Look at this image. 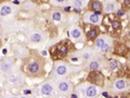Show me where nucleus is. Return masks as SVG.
I'll return each instance as SVG.
<instances>
[{
	"label": "nucleus",
	"mask_w": 130,
	"mask_h": 98,
	"mask_svg": "<svg viewBox=\"0 0 130 98\" xmlns=\"http://www.w3.org/2000/svg\"><path fill=\"white\" fill-rule=\"evenodd\" d=\"M77 70L78 69H76L73 66L69 65L66 61H56L54 65V68H52V71H51V77L55 80L66 78L68 75L76 73Z\"/></svg>",
	"instance_id": "1"
},
{
	"label": "nucleus",
	"mask_w": 130,
	"mask_h": 98,
	"mask_svg": "<svg viewBox=\"0 0 130 98\" xmlns=\"http://www.w3.org/2000/svg\"><path fill=\"white\" fill-rule=\"evenodd\" d=\"M58 89L55 79L46 80L38 87V94L42 97H56Z\"/></svg>",
	"instance_id": "2"
},
{
	"label": "nucleus",
	"mask_w": 130,
	"mask_h": 98,
	"mask_svg": "<svg viewBox=\"0 0 130 98\" xmlns=\"http://www.w3.org/2000/svg\"><path fill=\"white\" fill-rule=\"evenodd\" d=\"M57 84V89L58 93L61 94L62 96H71L73 93V85L69 79L67 78H61L56 80Z\"/></svg>",
	"instance_id": "3"
},
{
	"label": "nucleus",
	"mask_w": 130,
	"mask_h": 98,
	"mask_svg": "<svg viewBox=\"0 0 130 98\" xmlns=\"http://www.w3.org/2000/svg\"><path fill=\"white\" fill-rule=\"evenodd\" d=\"M6 80H7V82H9L10 85L20 87V86H22L25 84V75H23L20 70L14 69L13 71L8 74V75H6Z\"/></svg>",
	"instance_id": "4"
},
{
	"label": "nucleus",
	"mask_w": 130,
	"mask_h": 98,
	"mask_svg": "<svg viewBox=\"0 0 130 98\" xmlns=\"http://www.w3.org/2000/svg\"><path fill=\"white\" fill-rule=\"evenodd\" d=\"M81 98H96L99 95V89L94 85H87L84 88H78V96Z\"/></svg>",
	"instance_id": "5"
},
{
	"label": "nucleus",
	"mask_w": 130,
	"mask_h": 98,
	"mask_svg": "<svg viewBox=\"0 0 130 98\" xmlns=\"http://www.w3.org/2000/svg\"><path fill=\"white\" fill-rule=\"evenodd\" d=\"M84 20L87 23H92V25H100L102 22V15L100 11H88L84 15Z\"/></svg>",
	"instance_id": "6"
},
{
	"label": "nucleus",
	"mask_w": 130,
	"mask_h": 98,
	"mask_svg": "<svg viewBox=\"0 0 130 98\" xmlns=\"http://www.w3.org/2000/svg\"><path fill=\"white\" fill-rule=\"evenodd\" d=\"M69 37L72 41H85L86 40V36L82 31L81 27L72 25L69 28Z\"/></svg>",
	"instance_id": "7"
},
{
	"label": "nucleus",
	"mask_w": 130,
	"mask_h": 98,
	"mask_svg": "<svg viewBox=\"0 0 130 98\" xmlns=\"http://www.w3.org/2000/svg\"><path fill=\"white\" fill-rule=\"evenodd\" d=\"M0 70H1V75H8L9 73L14 70V60L10 57L2 58L0 62Z\"/></svg>",
	"instance_id": "8"
},
{
	"label": "nucleus",
	"mask_w": 130,
	"mask_h": 98,
	"mask_svg": "<svg viewBox=\"0 0 130 98\" xmlns=\"http://www.w3.org/2000/svg\"><path fill=\"white\" fill-rule=\"evenodd\" d=\"M17 8L12 5L9 4H4L1 5V8H0V16H1L2 19H6V18H11L16 15Z\"/></svg>",
	"instance_id": "9"
},
{
	"label": "nucleus",
	"mask_w": 130,
	"mask_h": 98,
	"mask_svg": "<svg viewBox=\"0 0 130 98\" xmlns=\"http://www.w3.org/2000/svg\"><path fill=\"white\" fill-rule=\"evenodd\" d=\"M26 70H27V74L30 76L36 77L41 73V65L39 61L37 60H32L29 64H27L26 66Z\"/></svg>",
	"instance_id": "10"
},
{
	"label": "nucleus",
	"mask_w": 130,
	"mask_h": 98,
	"mask_svg": "<svg viewBox=\"0 0 130 98\" xmlns=\"http://www.w3.org/2000/svg\"><path fill=\"white\" fill-rule=\"evenodd\" d=\"M28 38L31 43H35V44H41L43 43L46 39V35L43 34L42 31H39V30H32L29 32L28 35Z\"/></svg>",
	"instance_id": "11"
},
{
	"label": "nucleus",
	"mask_w": 130,
	"mask_h": 98,
	"mask_svg": "<svg viewBox=\"0 0 130 98\" xmlns=\"http://www.w3.org/2000/svg\"><path fill=\"white\" fill-rule=\"evenodd\" d=\"M87 64L85 65L86 69L87 70H90V71H98L101 69V61H100V59H98L97 57H94L92 59H90L89 61H86Z\"/></svg>",
	"instance_id": "12"
},
{
	"label": "nucleus",
	"mask_w": 130,
	"mask_h": 98,
	"mask_svg": "<svg viewBox=\"0 0 130 98\" xmlns=\"http://www.w3.org/2000/svg\"><path fill=\"white\" fill-rule=\"evenodd\" d=\"M76 55L78 57H80L84 61H89L90 59L94 58V51L91 48H84V49L79 50Z\"/></svg>",
	"instance_id": "13"
},
{
	"label": "nucleus",
	"mask_w": 130,
	"mask_h": 98,
	"mask_svg": "<svg viewBox=\"0 0 130 98\" xmlns=\"http://www.w3.org/2000/svg\"><path fill=\"white\" fill-rule=\"evenodd\" d=\"M129 87L128 81L126 79H117L115 80V82L112 84V89L117 93H121V91H125L127 90Z\"/></svg>",
	"instance_id": "14"
},
{
	"label": "nucleus",
	"mask_w": 130,
	"mask_h": 98,
	"mask_svg": "<svg viewBox=\"0 0 130 98\" xmlns=\"http://www.w3.org/2000/svg\"><path fill=\"white\" fill-rule=\"evenodd\" d=\"M117 10V4L115 1H110V2H106L103 5L102 11L105 13H112Z\"/></svg>",
	"instance_id": "15"
},
{
	"label": "nucleus",
	"mask_w": 130,
	"mask_h": 98,
	"mask_svg": "<svg viewBox=\"0 0 130 98\" xmlns=\"http://www.w3.org/2000/svg\"><path fill=\"white\" fill-rule=\"evenodd\" d=\"M63 19V12L61 10H52L51 11V20L52 21H56V22H59Z\"/></svg>",
	"instance_id": "16"
},
{
	"label": "nucleus",
	"mask_w": 130,
	"mask_h": 98,
	"mask_svg": "<svg viewBox=\"0 0 130 98\" xmlns=\"http://www.w3.org/2000/svg\"><path fill=\"white\" fill-rule=\"evenodd\" d=\"M111 45H112V39L109 37V36H107V39H106L105 44H103V46L100 48V51H101L102 53L108 52L109 50H110V48H111Z\"/></svg>",
	"instance_id": "17"
},
{
	"label": "nucleus",
	"mask_w": 130,
	"mask_h": 98,
	"mask_svg": "<svg viewBox=\"0 0 130 98\" xmlns=\"http://www.w3.org/2000/svg\"><path fill=\"white\" fill-rule=\"evenodd\" d=\"M102 5L101 2L98 1V0H92L90 2V6H89V9H91L92 11H101L102 10Z\"/></svg>",
	"instance_id": "18"
},
{
	"label": "nucleus",
	"mask_w": 130,
	"mask_h": 98,
	"mask_svg": "<svg viewBox=\"0 0 130 98\" xmlns=\"http://www.w3.org/2000/svg\"><path fill=\"white\" fill-rule=\"evenodd\" d=\"M106 39H107V35H102V36H99L98 38H97V40L94 41V47H96V49H99L103 46V44H105Z\"/></svg>",
	"instance_id": "19"
},
{
	"label": "nucleus",
	"mask_w": 130,
	"mask_h": 98,
	"mask_svg": "<svg viewBox=\"0 0 130 98\" xmlns=\"http://www.w3.org/2000/svg\"><path fill=\"white\" fill-rule=\"evenodd\" d=\"M98 35H99V30L97 28H91L87 32V37H88V39H90V40L97 39V38L99 37Z\"/></svg>",
	"instance_id": "20"
},
{
	"label": "nucleus",
	"mask_w": 130,
	"mask_h": 98,
	"mask_svg": "<svg viewBox=\"0 0 130 98\" xmlns=\"http://www.w3.org/2000/svg\"><path fill=\"white\" fill-rule=\"evenodd\" d=\"M57 51H58V53H59V56L63 57V56H66L67 53H68V48H67L66 45H60V46H58Z\"/></svg>",
	"instance_id": "21"
},
{
	"label": "nucleus",
	"mask_w": 130,
	"mask_h": 98,
	"mask_svg": "<svg viewBox=\"0 0 130 98\" xmlns=\"http://www.w3.org/2000/svg\"><path fill=\"white\" fill-rule=\"evenodd\" d=\"M72 6L76 9H80L81 10L82 8L86 7V4L85 2H82V1H80V0H72Z\"/></svg>",
	"instance_id": "22"
},
{
	"label": "nucleus",
	"mask_w": 130,
	"mask_h": 98,
	"mask_svg": "<svg viewBox=\"0 0 130 98\" xmlns=\"http://www.w3.org/2000/svg\"><path fill=\"white\" fill-rule=\"evenodd\" d=\"M108 67L110 68L111 70H116L117 68L119 67V64H118V61H116V60H110L108 64Z\"/></svg>",
	"instance_id": "23"
},
{
	"label": "nucleus",
	"mask_w": 130,
	"mask_h": 98,
	"mask_svg": "<svg viewBox=\"0 0 130 98\" xmlns=\"http://www.w3.org/2000/svg\"><path fill=\"white\" fill-rule=\"evenodd\" d=\"M67 0H50V4L54 6H59V5H63L66 4Z\"/></svg>",
	"instance_id": "24"
},
{
	"label": "nucleus",
	"mask_w": 130,
	"mask_h": 98,
	"mask_svg": "<svg viewBox=\"0 0 130 98\" xmlns=\"http://www.w3.org/2000/svg\"><path fill=\"white\" fill-rule=\"evenodd\" d=\"M112 27H113L115 29H118V28H119V27H120V23H119V21H117V20H116V21H113V22H112Z\"/></svg>",
	"instance_id": "25"
},
{
	"label": "nucleus",
	"mask_w": 130,
	"mask_h": 98,
	"mask_svg": "<svg viewBox=\"0 0 130 98\" xmlns=\"http://www.w3.org/2000/svg\"><path fill=\"white\" fill-rule=\"evenodd\" d=\"M117 15H118V16H120V17H122V16H125V11L121 10V9H119V10H117Z\"/></svg>",
	"instance_id": "26"
},
{
	"label": "nucleus",
	"mask_w": 130,
	"mask_h": 98,
	"mask_svg": "<svg viewBox=\"0 0 130 98\" xmlns=\"http://www.w3.org/2000/svg\"><path fill=\"white\" fill-rule=\"evenodd\" d=\"M123 5H126L127 7H130V0H125V1H123Z\"/></svg>",
	"instance_id": "27"
},
{
	"label": "nucleus",
	"mask_w": 130,
	"mask_h": 98,
	"mask_svg": "<svg viewBox=\"0 0 130 98\" xmlns=\"http://www.w3.org/2000/svg\"><path fill=\"white\" fill-rule=\"evenodd\" d=\"M19 98H31V97H29L28 95H25V96H21V97H19Z\"/></svg>",
	"instance_id": "28"
},
{
	"label": "nucleus",
	"mask_w": 130,
	"mask_h": 98,
	"mask_svg": "<svg viewBox=\"0 0 130 98\" xmlns=\"http://www.w3.org/2000/svg\"><path fill=\"white\" fill-rule=\"evenodd\" d=\"M25 94L26 95H29V94H30V90H25Z\"/></svg>",
	"instance_id": "29"
},
{
	"label": "nucleus",
	"mask_w": 130,
	"mask_h": 98,
	"mask_svg": "<svg viewBox=\"0 0 130 98\" xmlns=\"http://www.w3.org/2000/svg\"><path fill=\"white\" fill-rule=\"evenodd\" d=\"M7 98H19V97H17V96H9V97H7Z\"/></svg>",
	"instance_id": "30"
},
{
	"label": "nucleus",
	"mask_w": 130,
	"mask_h": 98,
	"mask_svg": "<svg viewBox=\"0 0 130 98\" xmlns=\"http://www.w3.org/2000/svg\"><path fill=\"white\" fill-rule=\"evenodd\" d=\"M80 1H82V2H85V4H86V2H87L88 0H80Z\"/></svg>",
	"instance_id": "31"
},
{
	"label": "nucleus",
	"mask_w": 130,
	"mask_h": 98,
	"mask_svg": "<svg viewBox=\"0 0 130 98\" xmlns=\"http://www.w3.org/2000/svg\"><path fill=\"white\" fill-rule=\"evenodd\" d=\"M102 1H106V2H110L109 0H102Z\"/></svg>",
	"instance_id": "32"
},
{
	"label": "nucleus",
	"mask_w": 130,
	"mask_h": 98,
	"mask_svg": "<svg viewBox=\"0 0 130 98\" xmlns=\"http://www.w3.org/2000/svg\"><path fill=\"white\" fill-rule=\"evenodd\" d=\"M54 98H61V97H54Z\"/></svg>",
	"instance_id": "33"
},
{
	"label": "nucleus",
	"mask_w": 130,
	"mask_h": 98,
	"mask_svg": "<svg viewBox=\"0 0 130 98\" xmlns=\"http://www.w3.org/2000/svg\"><path fill=\"white\" fill-rule=\"evenodd\" d=\"M129 37H130V30H129Z\"/></svg>",
	"instance_id": "34"
}]
</instances>
